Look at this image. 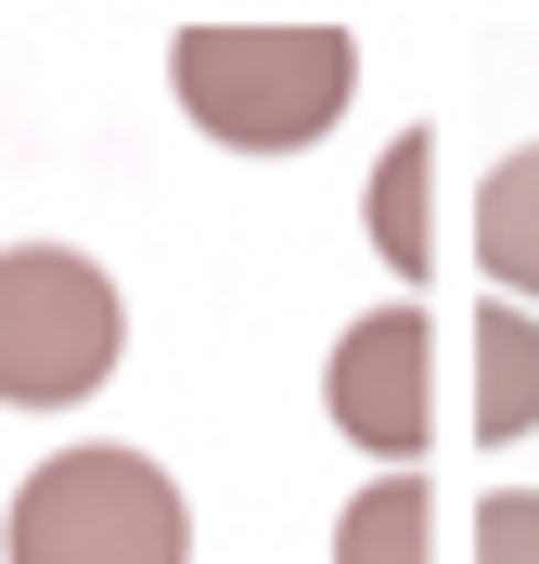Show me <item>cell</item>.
Wrapping results in <instances>:
<instances>
[{"label": "cell", "mask_w": 539, "mask_h": 564, "mask_svg": "<svg viewBox=\"0 0 539 564\" xmlns=\"http://www.w3.org/2000/svg\"><path fill=\"white\" fill-rule=\"evenodd\" d=\"M539 436V308H475V449Z\"/></svg>", "instance_id": "obj_6"}, {"label": "cell", "mask_w": 539, "mask_h": 564, "mask_svg": "<svg viewBox=\"0 0 539 564\" xmlns=\"http://www.w3.org/2000/svg\"><path fill=\"white\" fill-rule=\"evenodd\" d=\"M180 116L231 154H309L359 90V39L347 26H180L168 52Z\"/></svg>", "instance_id": "obj_1"}, {"label": "cell", "mask_w": 539, "mask_h": 564, "mask_svg": "<svg viewBox=\"0 0 539 564\" xmlns=\"http://www.w3.org/2000/svg\"><path fill=\"white\" fill-rule=\"evenodd\" d=\"M475 564H539V488H502L475 513Z\"/></svg>", "instance_id": "obj_9"}, {"label": "cell", "mask_w": 539, "mask_h": 564, "mask_svg": "<svg viewBox=\"0 0 539 564\" xmlns=\"http://www.w3.org/2000/svg\"><path fill=\"white\" fill-rule=\"evenodd\" d=\"M116 282L77 245H0V411H65L116 372Z\"/></svg>", "instance_id": "obj_3"}, {"label": "cell", "mask_w": 539, "mask_h": 564, "mask_svg": "<svg viewBox=\"0 0 539 564\" xmlns=\"http://www.w3.org/2000/svg\"><path fill=\"white\" fill-rule=\"evenodd\" d=\"M322 411H334V436H347L359 462H424V436H436V321L411 308V295L334 334Z\"/></svg>", "instance_id": "obj_4"}, {"label": "cell", "mask_w": 539, "mask_h": 564, "mask_svg": "<svg viewBox=\"0 0 539 564\" xmlns=\"http://www.w3.org/2000/svg\"><path fill=\"white\" fill-rule=\"evenodd\" d=\"M359 218H373V245H386L398 282H424V270H436V129H398L386 154H373Z\"/></svg>", "instance_id": "obj_5"}, {"label": "cell", "mask_w": 539, "mask_h": 564, "mask_svg": "<svg viewBox=\"0 0 539 564\" xmlns=\"http://www.w3.org/2000/svg\"><path fill=\"white\" fill-rule=\"evenodd\" d=\"M13 564H193V500L142 449H52L0 513Z\"/></svg>", "instance_id": "obj_2"}, {"label": "cell", "mask_w": 539, "mask_h": 564, "mask_svg": "<svg viewBox=\"0 0 539 564\" xmlns=\"http://www.w3.org/2000/svg\"><path fill=\"white\" fill-rule=\"evenodd\" d=\"M424 539H436V488L424 475H373L334 513V564H424Z\"/></svg>", "instance_id": "obj_8"}, {"label": "cell", "mask_w": 539, "mask_h": 564, "mask_svg": "<svg viewBox=\"0 0 539 564\" xmlns=\"http://www.w3.org/2000/svg\"><path fill=\"white\" fill-rule=\"evenodd\" d=\"M475 270L502 282L514 308H539V141H527V154H502L488 193H475Z\"/></svg>", "instance_id": "obj_7"}]
</instances>
